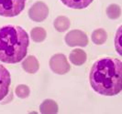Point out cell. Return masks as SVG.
Wrapping results in <instances>:
<instances>
[{"label": "cell", "mask_w": 122, "mask_h": 114, "mask_svg": "<svg viewBox=\"0 0 122 114\" xmlns=\"http://www.w3.org/2000/svg\"><path fill=\"white\" fill-rule=\"evenodd\" d=\"M89 80L93 90L104 96H114L122 89V64L115 58H103L94 63Z\"/></svg>", "instance_id": "obj_1"}, {"label": "cell", "mask_w": 122, "mask_h": 114, "mask_svg": "<svg viewBox=\"0 0 122 114\" xmlns=\"http://www.w3.org/2000/svg\"><path fill=\"white\" fill-rule=\"evenodd\" d=\"M29 35L19 26L7 25L0 27V61L15 64L27 55Z\"/></svg>", "instance_id": "obj_2"}, {"label": "cell", "mask_w": 122, "mask_h": 114, "mask_svg": "<svg viewBox=\"0 0 122 114\" xmlns=\"http://www.w3.org/2000/svg\"><path fill=\"white\" fill-rule=\"evenodd\" d=\"M26 0H0V16L12 18L19 15L25 7Z\"/></svg>", "instance_id": "obj_3"}, {"label": "cell", "mask_w": 122, "mask_h": 114, "mask_svg": "<svg viewBox=\"0 0 122 114\" xmlns=\"http://www.w3.org/2000/svg\"><path fill=\"white\" fill-rule=\"evenodd\" d=\"M50 67L51 68V70L56 73V74H60V75H63L66 74L71 67L70 64L68 63L66 57L63 54H55L52 56L50 59Z\"/></svg>", "instance_id": "obj_4"}, {"label": "cell", "mask_w": 122, "mask_h": 114, "mask_svg": "<svg viewBox=\"0 0 122 114\" xmlns=\"http://www.w3.org/2000/svg\"><path fill=\"white\" fill-rule=\"evenodd\" d=\"M65 42L69 47H86L88 44V37L85 32L74 29L67 33L65 36Z\"/></svg>", "instance_id": "obj_5"}, {"label": "cell", "mask_w": 122, "mask_h": 114, "mask_svg": "<svg viewBox=\"0 0 122 114\" xmlns=\"http://www.w3.org/2000/svg\"><path fill=\"white\" fill-rule=\"evenodd\" d=\"M49 15V8L45 3L41 1L36 2L29 10V16L30 19L35 22H42Z\"/></svg>", "instance_id": "obj_6"}, {"label": "cell", "mask_w": 122, "mask_h": 114, "mask_svg": "<svg viewBox=\"0 0 122 114\" xmlns=\"http://www.w3.org/2000/svg\"><path fill=\"white\" fill-rule=\"evenodd\" d=\"M10 74L3 65H0V100L7 95L10 87Z\"/></svg>", "instance_id": "obj_7"}, {"label": "cell", "mask_w": 122, "mask_h": 114, "mask_svg": "<svg viewBox=\"0 0 122 114\" xmlns=\"http://www.w3.org/2000/svg\"><path fill=\"white\" fill-rule=\"evenodd\" d=\"M70 61L75 66H81L86 61V53L80 48H75L70 53Z\"/></svg>", "instance_id": "obj_8"}, {"label": "cell", "mask_w": 122, "mask_h": 114, "mask_svg": "<svg viewBox=\"0 0 122 114\" xmlns=\"http://www.w3.org/2000/svg\"><path fill=\"white\" fill-rule=\"evenodd\" d=\"M22 68L26 72L28 73H36L39 70L40 64L39 61L34 56H29L22 63Z\"/></svg>", "instance_id": "obj_9"}, {"label": "cell", "mask_w": 122, "mask_h": 114, "mask_svg": "<svg viewBox=\"0 0 122 114\" xmlns=\"http://www.w3.org/2000/svg\"><path fill=\"white\" fill-rule=\"evenodd\" d=\"M40 110L42 114H56L58 112V105L52 100H45L41 104Z\"/></svg>", "instance_id": "obj_10"}, {"label": "cell", "mask_w": 122, "mask_h": 114, "mask_svg": "<svg viewBox=\"0 0 122 114\" xmlns=\"http://www.w3.org/2000/svg\"><path fill=\"white\" fill-rule=\"evenodd\" d=\"M61 2L73 9H83L89 6L93 2V0H61Z\"/></svg>", "instance_id": "obj_11"}, {"label": "cell", "mask_w": 122, "mask_h": 114, "mask_svg": "<svg viewBox=\"0 0 122 114\" xmlns=\"http://www.w3.org/2000/svg\"><path fill=\"white\" fill-rule=\"evenodd\" d=\"M54 27L55 29L59 32H64L70 27V20L69 18L64 16H60L56 18L54 20Z\"/></svg>", "instance_id": "obj_12"}, {"label": "cell", "mask_w": 122, "mask_h": 114, "mask_svg": "<svg viewBox=\"0 0 122 114\" xmlns=\"http://www.w3.org/2000/svg\"><path fill=\"white\" fill-rule=\"evenodd\" d=\"M107 34L103 28L96 29L92 33V41L97 45H102L107 41Z\"/></svg>", "instance_id": "obj_13"}, {"label": "cell", "mask_w": 122, "mask_h": 114, "mask_svg": "<svg viewBox=\"0 0 122 114\" xmlns=\"http://www.w3.org/2000/svg\"><path fill=\"white\" fill-rule=\"evenodd\" d=\"M46 31L42 27H34L30 32L31 38L35 42H42L46 37Z\"/></svg>", "instance_id": "obj_14"}, {"label": "cell", "mask_w": 122, "mask_h": 114, "mask_svg": "<svg viewBox=\"0 0 122 114\" xmlns=\"http://www.w3.org/2000/svg\"><path fill=\"white\" fill-rule=\"evenodd\" d=\"M107 17L111 19H117L120 17L121 15V8L120 6H118L117 5H110L107 8Z\"/></svg>", "instance_id": "obj_15"}, {"label": "cell", "mask_w": 122, "mask_h": 114, "mask_svg": "<svg viewBox=\"0 0 122 114\" xmlns=\"http://www.w3.org/2000/svg\"><path fill=\"white\" fill-rule=\"evenodd\" d=\"M30 88L26 85H18L16 88V94L20 99H26L30 95Z\"/></svg>", "instance_id": "obj_16"}, {"label": "cell", "mask_w": 122, "mask_h": 114, "mask_svg": "<svg viewBox=\"0 0 122 114\" xmlns=\"http://www.w3.org/2000/svg\"><path fill=\"white\" fill-rule=\"evenodd\" d=\"M120 36H121V27H119V29L117 30L116 36V40H115V45H116L117 51L121 55V48H120V44H119V40H120Z\"/></svg>", "instance_id": "obj_17"}]
</instances>
